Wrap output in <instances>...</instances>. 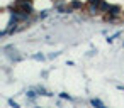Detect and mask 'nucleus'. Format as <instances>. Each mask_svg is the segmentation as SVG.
Masks as SVG:
<instances>
[{
  "label": "nucleus",
  "instance_id": "2",
  "mask_svg": "<svg viewBox=\"0 0 124 108\" xmlns=\"http://www.w3.org/2000/svg\"><path fill=\"white\" fill-rule=\"evenodd\" d=\"M92 105H93V106H99V108H102V106H104V103H102L100 100H92Z\"/></svg>",
  "mask_w": 124,
  "mask_h": 108
},
{
  "label": "nucleus",
  "instance_id": "1",
  "mask_svg": "<svg viewBox=\"0 0 124 108\" xmlns=\"http://www.w3.org/2000/svg\"><path fill=\"white\" fill-rule=\"evenodd\" d=\"M102 5V0H90V10L92 12H97V9Z\"/></svg>",
  "mask_w": 124,
  "mask_h": 108
}]
</instances>
